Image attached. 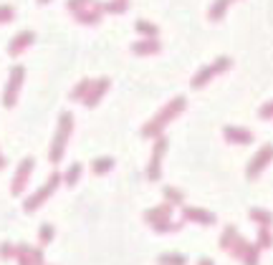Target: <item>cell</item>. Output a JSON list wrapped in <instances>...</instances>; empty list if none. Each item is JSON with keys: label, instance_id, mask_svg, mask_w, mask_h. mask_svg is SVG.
<instances>
[{"label": "cell", "instance_id": "cell-28", "mask_svg": "<svg viewBox=\"0 0 273 265\" xmlns=\"http://www.w3.org/2000/svg\"><path fill=\"white\" fill-rule=\"evenodd\" d=\"M165 197H167V200H172V202H180V200H182V195L177 192V190H172V187H165Z\"/></svg>", "mask_w": 273, "mask_h": 265}, {"label": "cell", "instance_id": "cell-6", "mask_svg": "<svg viewBox=\"0 0 273 265\" xmlns=\"http://www.w3.org/2000/svg\"><path fill=\"white\" fill-rule=\"evenodd\" d=\"M33 167H35V159H33V157H26V159L18 164V172H15L13 184H10V192H13L15 197L23 195V190H26V184H28L30 175H33Z\"/></svg>", "mask_w": 273, "mask_h": 265}, {"label": "cell", "instance_id": "cell-2", "mask_svg": "<svg viewBox=\"0 0 273 265\" xmlns=\"http://www.w3.org/2000/svg\"><path fill=\"white\" fill-rule=\"evenodd\" d=\"M71 129H74V117H71L68 111H63V114H61V119H59V131H56L53 144H51V152H48L51 164H59L61 159H63L66 142H68V137H71Z\"/></svg>", "mask_w": 273, "mask_h": 265}, {"label": "cell", "instance_id": "cell-31", "mask_svg": "<svg viewBox=\"0 0 273 265\" xmlns=\"http://www.w3.org/2000/svg\"><path fill=\"white\" fill-rule=\"evenodd\" d=\"M0 169H5V157H3V152H0Z\"/></svg>", "mask_w": 273, "mask_h": 265}, {"label": "cell", "instance_id": "cell-27", "mask_svg": "<svg viewBox=\"0 0 273 265\" xmlns=\"http://www.w3.org/2000/svg\"><path fill=\"white\" fill-rule=\"evenodd\" d=\"M250 217H256V220H261V222H263V225H271V215H268V212H263V210H253V212H250Z\"/></svg>", "mask_w": 273, "mask_h": 265}, {"label": "cell", "instance_id": "cell-14", "mask_svg": "<svg viewBox=\"0 0 273 265\" xmlns=\"http://www.w3.org/2000/svg\"><path fill=\"white\" fill-rule=\"evenodd\" d=\"M159 41L157 38H142V41H137V43H132V53H137V56H152V53H159Z\"/></svg>", "mask_w": 273, "mask_h": 265}, {"label": "cell", "instance_id": "cell-15", "mask_svg": "<svg viewBox=\"0 0 273 265\" xmlns=\"http://www.w3.org/2000/svg\"><path fill=\"white\" fill-rule=\"evenodd\" d=\"M114 167V159L112 157H96L94 162H91V172L94 175H104V172H109Z\"/></svg>", "mask_w": 273, "mask_h": 265}, {"label": "cell", "instance_id": "cell-22", "mask_svg": "<svg viewBox=\"0 0 273 265\" xmlns=\"http://www.w3.org/2000/svg\"><path fill=\"white\" fill-rule=\"evenodd\" d=\"M185 217H195V220H203V222H212L215 220L210 212H203V210H185Z\"/></svg>", "mask_w": 273, "mask_h": 265}, {"label": "cell", "instance_id": "cell-32", "mask_svg": "<svg viewBox=\"0 0 273 265\" xmlns=\"http://www.w3.org/2000/svg\"><path fill=\"white\" fill-rule=\"evenodd\" d=\"M200 265H212V260H205V258H203V260H200Z\"/></svg>", "mask_w": 273, "mask_h": 265}, {"label": "cell", "instance_id": "cell-12", "mask_svg": "<svg viewBox=\"0 0 273 265\" xmlns=\"http://www.w3.org/2000/svg\"><path fill=\"white\" fill-rule=\"evenodd\" d=\"M109 84H112L109 79H99V81H94V84H91V88H89V93L84 96V106L94 109V106L99 104V99H101V96L109 91Z\"/></svg>", "mask_w": 273, "mask_h": 265}, {"label": "cell", "instance_id": "cell-21", "mask_svg": "<svg viewBox=\"0 0 273 265\" xmlns=\"http://www.w3.org/2000/svg\"><path fill=\"white\" fill-rule=\"evenodd\" d=\"M137 30L142 35H147V38H157V33H159V28L154 23H150V21H137Z\"/></svg>", "mask_w": 273, "mask_h": 265}, {"label": "cell", "instance_id": "cell-29", "mask_svg": "<svg viewBox=\"0 0 273 265\" xmlns=\"http://www.w3.org/2000/svg\"><path fill=\"white\" fill-rule=\"evenodd\" d=\"M258 114H261V119H273V101L271 104H266V106H261Z\"/></svg>", "mask_w": 273, "mask_h": 265}, {"label": "cell", "instance_id": "cell-30", "mask_svg": "<svg viewBox=\"0 0 273 265\" xmlns=\"http://www.w3.org/2000/svg\"><path fill=\"white\" fill-rule=\"evenodd\" d=\"M258 242H261V248H268V245H271V235H268V233H261Z\"/></svg>", "mask_w": 273, "mask_h": 265}, {"label": "cell", "instance_id": "cell-18", "mask_svg": "<svg viewBox=\"0 0 273 265\" xmlns=\"http://www.w3.org/2000/svg\"><path fill=\"white\" fill-rule=\"evenodd\" d=\"M91 84H94V81H89V79H84V81H79V84H76V88L71 91V99H76V101H84V96L89 93Z\"/></svg>", "mask_w": 273, "mask_h": 265}, {"label": "cell", "instance_id": "cell-20", "mask_svg": "<svg viewBox=\"0 0 273 265\" xmlns=\"http://www.w3.org/2000/svg\"><path fill=\"white\" fill-rule=\"evenodd\" d=\"M53 235H56L53 225H48V222H46V225H43V228L38 230V242H41V248H46V245H48V242L53 240Z\"/></svg>", "mask_w": 273, "mask_h": 265}, {"label": "cell", "instance_id": "cell-9", "mask_svg": "<svg viewBox=\"0 0 273 265\" xmlns=\"http://www.w3.org/2000/svg\"><path fill=\"white\" fill-rule=\"evenodd\" d=\"M101 15H104V10H101V3H99V0H94L89 8L74 13V18H76L79 23H84V26H96V23L101 21Z\"/></svg>", "mask_w": 273, "mask_h": 265}, {"label": "cell", "instance_id": "cell-16", "mask_svg": "<svg viewBox=\"0 0 273 265\" xmlns=\"http://www.w3.org/2000/svg\"><path fill=\"white\" fill-rule=\"evenodd\" d=\"M79 177H81V164H79V162H74V164L66 169V175H61V182H66L68 187H74V184L79 182Z\"/></svg>", "mask_w": 273, "mask_h": 265}, {"label": "cell", "instance_id": "cell-17", "mask_svg": "<svg viewBox=\"0 0 273 265\" xmlns=\"http://www.w3.org/2000/svg\"><path fill=\"white\" fill-rule=\"evenodd\" d=\"M228 5H230V0H215L212 3V8H210V21H220L223 15H225V10H228Z\"/></svg>", "mask_w": 273, "mask_h": 265}, {"label": "cell", "instance_id": "cell-8", "mask_svg": "<svg viewBox=\"0 0 273 265\" xmlns=\"http://www.w3.org/2000/svg\"><path fill=\"white\" fill-rule=\"evenodd\" d=\"M271 159H273V147H271V144H266V147H263L258 154H256V157H253V162L248 164L245 175H248V177H258L261 172H263V167H266Z\"/></svg>", "mask_w": 273, "mask_h": 265}, {"label": "cell", "instance_id": "cell-1", "mask_svg": "<svg viewBox=\"0 0 273 265\" xmlns=\"http://www.w3.org/2000/svg\"><path fill=\"white\" fill-rule=\"evenodd\" d=\"M182 109H185V99H182V96L172 99V101H170V104H167V106L157 114V117L152 119L150 124H144V126H142V134H144V137H159V134H162V129H165L172 119L177 117Z\"/></svg>", "mask_w": 273, "mask_h": 265}, {"label": "cell", "instance_id": "cell-26", "mask_svg": "<svg viewBox=\"0 0 273 265\" xmlns=\"http://www.w3.org/2000/svg\"><path fill=\"white\" fill-rule=\"evenodd\" d=\"M0 258H5V260L15 258V245H13V242H3V245H0Z\"/></svg>", "mask_w": 273, "mask_h": 265}, {"label": "cell", "instance_id": "cell-24", "mask_svg": "<svg viewBox=\"0 0 273 265\" xmlns=\"http://www.w3.org/2000/svg\"><path fill=\"white\" fill-rule=\"evenodd\" d=\"M94 0H68L66 5H68V10L71 13H79V10H84V8H89Z\"/></svg>", "mask_w": 273, "mask_h": 265}, {"label": "cell", "instance_id": "cell-4", "mask_svg": "<svg viewBox=\"0 0 273 265\" xmlns=\"http://www.w3.org/2000/svg\"><path fill=\"white\" fill-rule=\"evenodd\" d=\"M23 84H26V68L23 66H13L10 68V76H8V84H5V91H3V106L5 109H13L15 106Z\"/></svg>", "mask_w": 273, "mask_h": 265}, {"label": "cell", "instance_id": "cell-13", "mask_svg": "<svg viewBox=\"0 0 273 265\" xmlns=\"http://www.w3.org/2000/svg\"><path fill=\"white\" fill-rule=\"evenodd\" d=\"M223 134L230 144H250L253 142V134L248 129H241V126H225Z\"/></svg>", "mask_w": 273, "mask_h": 265}, {"label": "cell", "instance_id": "cell-10", "mask_svg": "<svg viewBox=\"0 0 273 265\" xmlns=\"http://www.w3.org/2000/svg\"><path fill=\"white\" fill-rule=\"evenodd\" d=\"M167 149V139L165 137H157V144H154V152H152V162L147 167V177L150 179H159V164H162V154Z\"/></svg>", "mask_w": 273, "mask_h": 265}, {"label": "cell", "instance_id": "cell-25", "mask_svg": "<svg viewBox=\"0 0 273 265\" xmlns=\"http://www.w3.org/2000/svg\"><path fill=\"white\" fill-rule=\"evenodd\" d=\"M159 263L162 265H185V258L182 255H159Z\"/></svg>", "mask_w": 273, "mask_h": 265}, {"label": "cell", "instance_id": "cell-5", "mask_svg": "<svg viewBox=\"0 0 273 265\" xmlns=\"http://www.w3.org/2000/svg\"><path fill=\"white\" fill-rule=\"evenodd\" d=\"M230 63H233V61L223 56V59H217L215 63H210V66H203V68L195 73V79H192V88H203L212 76H217V73H223L225 68H230Z\"/></svg>", "mask_w": 273, "mask_h": 265}, {"label": "cell", "instance_id": "cell-11", "mask_svg": "<svg viewBox=\"0 0 273 265\" xmlns=\"http://www.w3.org/2000/svg\"><path fill=\"white\" fill-rule=\"evenodd\" d=\"M33 41H35V35H33V30H21L13 41H10V46H8V53L10 56H21L26 48L33 46Z\"/></svg>", "mask_w": 273, "mask_h": 265}, {"label": "cell", "instance_id": "cell-33", "mask_svg": "<svg viewBox=\"0 0 273 265\" xmlns=\"http://www.w3.org/2000/svg\"><path fill=\"white\" fill-rule=\"evenodd\" d=\"M38 3H41V5H46V3H51V0H38Z\"/></svg>", "mask_w": 273, "mask_h": 265}, {"label": "cell", "instance_id": "cell-19", "mask_svg": "<svg viewBox=\"0 0 273 265\" xmlns=\"http://www.w3.org/2000/svg\"><path fill=\"white\" fill-rule=\"evenodd\" d=\"M129 8L126 0H112V3H101V10L104 13H124Z\"/></svg>", "mask_w": 273, "mask_h": 265}, {"label": "cell", "instance_id": "cell-7", "mask_svg": "<svg viewBox=\"0 0 273 265\" xmlns=\"http://www.w3.org/2000/svg\"><path fill=\"white\" fill-rule=\"evenodd\" d=\"M15 258L21 265H43V250L30 245H15Z\"/></svg>", "mask_w": 273, "mask_h": 265}, {"label": "cell", "instance_id": "cell-3", "mask_svg": "<svg viewBox=\"0 0 273 265\" xmlns=\"http://www.w3.org/2000/svg\"><path fill=\"white\" fill-rule=\"evenodd\" d=\"M59 184H61V175H59V172H53V175L48 177V182H46V184H41V187H38L30 197L23 200V210H26V212H35L41 205H46V200H48V197L59 190Z\"/></svg>", "mask_w": 273, "mask_h": 265}, {"label": "cell", "instance_id": "cell-23", "mask_svg": "<svg viewBox=\"0 0 273 265\" xmlns=\"http://www.w3.org/2000/svg\"><path fill=\"white\" fill-rule=\"evenodd\" d=\"M15 18V8L13 5H0V23H10Z\"/></svg>", "mask_w": 273, "mask_h": 265}]
</instances>
